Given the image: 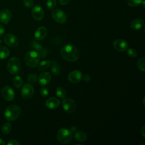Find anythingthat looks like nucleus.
Segmentation results:
<instances>
[{
	"label": "nucleus",
	"instance_id": "f257e3e1",
	"mask_svg": "<svg viewBox=\"0 0 145 145\" xmlns=\"http://www.w3.org/2000/svg\"><path fill=\"white\" fill-rule=\"evenodd\" d=\"M62 57L69 62H75L79 57V53L77 48L70 44L65 45L61 51Z\"/></svg>",
	"mask_w": 145,
	"mask_h": 145
},
{
	"label": "nucleus",
	"instance_id": "f03ea898",
	"mask_svg": "<svg viewBox=\"0 0 145 145\" xmlns=\"http://www.w3.org/2000/svg\"><path fill=\"white\" fill-rule=\"evenodd\" d=\"M40 56L39 52L35 50H29L25 55L24 61L27 65L30 67H35L39 63Z\"/></svg>",
	"mask_w": 145,
	"mask_h": 145
},
{
	"label": "nucleus",
	"instance_id": "7ed1b4c3",
	"mask_svg": "<svg viewBox=\"0 0 145 145\" xmlns=\"http://www.w3.org/2000/svg\"><path fill=\"white\" fill-rule=\"evenodd\" d=\"M21 113L20 108L16 105L8 106L5 112V116L7 120L11 121L19 118Z\"/></svg>",
	"mask_w": 145,
	"mask_h": 145
},
{
	"label": "nucleus",
	"instance_id": "20e7f679",
	"mask_svg": "<svg viewBox=\"0 0 145 145\" xmlns=\"http://www.w3.org/2000/svg\"><path fill=\"white\" fill-rule=\"evenodd\" d=\"M57 138L59 142L62 144L69 143L72 138V133L70 130L65 128H61L58 130Z\"/></svg>",
	"mask_w": 145,
	"mask_h": 145
},
{
	"label": "nucleus",
	"instance_id": "39448f33",
	"mask_svg": "<svg viewBox=\"0 0 145 145\" xmlns=\"http://www.w3.org/2000/svg\"><path fill=\"white\" fill-rule=\"evenodd\" d=\"M21 68V64L19 59L17 57H14L11 58L7 65V70L11 74H18Z\"/></svg>",
	"mask_w": 145,
	"mask_h": 145
},
{
	"label": "nucleus",
	"instance_id": "423d86ee",
	"mask_svg": "<svg viewBox=\"0 0 145 145\" xmlns=\"http://www.w3.org/2000/svg\"><path fill=\"white\" fill-rule=\"evenodd\" d=\"M62 107L67 113H73L76 108L75 101L70 98H64L62 102Z\"/></svg>",
	"mask_w": 145,
	"mask_h": 145
},
{
	"label": "nucleus",
	"instance_id": "0eeeda50",
	"mask_svg": "<svg viewBox=\"0 0 145 145\" xmlns=\"http://www.w3.org/2000/svg\"><path fill=\"white\" fill-rule=\"evenodd\" d=\"M52 15L53 19L57 23L63 24L66 22L67 16L66 14L61 10L56 8L53 10Z\"/></svg>",
	"mask_w": 145,
	"mask_h": 145
},
{
	"label": "nucleus",
	"instance_id": "6e6552de",
	"mask_svg": "<svg viewBox=\"0 0 145 145\" xmlns=\"http://www.w3.org/2000/svg\"><path fill=\"white\" fill-rule=\"evenodd\" d=\"M22 97L25 99H31L34 94V88L30 83H25L21 89Z\"/></svg>",
	"mask_w": 145,
	"mask_h": 145
},
{
	"label": "nucleus",
	"instance_id": "1a4fd4ad",
	"mask_svg": "<svg viewBox=\"0 0 145 145\" xmlns=\"http://www.w3.org/2000/svg\"><path fill=\"white\" fill-rule=\"evenodd\" d=\"M3 41L7 45L12 48L17 46L19 42L18 38L15 35L12 33L6 35L3 37Z\"/></svg>",
	"mask_w": 145,
	"mask_h": 145
},
{
	"label": "nucleus",
	"instance_id": "9d476101",
	"mask_svg": "<svg viewBox=\"0 0 145 145\" xmlns=\"http://www.w3.org/2000/svg\"><path fill=\"white\" fill-rule=\"evenodd\" d=\"M1 95L7 101H12L15 98V92L9 86H6L2 89Z\"/></svg>",
	"mask_w": 145,
	"mask_h": 145
},
{
	"label": "nucleus",
	"instance_id": "9b49d317",
	"mask_svg": "<svg viewBox=\"0 0 145 145\" xmlns=\"http://www.w3.org/2000/svg\"><path fill=\"white\" fill-rule=\"evenodd\" d=\"M31 13L33 18L36 20L40 21L44 18V11L40 6L36 5L33 6L32 8Z\"/></svg>",
	"mask_w": 145,
	"mask_h": 145
},
{
	"label": "nucleus",
	"instance_id": "f8f14e48",
	"mask_svg": "<svg viewBox=\"0 0 145 145\" xmlns=\"http://www.w3.org/2000/svg\"><path fill=\"white\" fill-rule=\"evenodd\" d=\"M83 78V74L81 71L75 70L71 71L68 75V80L73 83L79 82Z\"/></svg>",
	"mask_w": 145,
	"mask_h": 145
},
{
	"label": "nucleus",
	"instance_id": "ddd939ff",
	"mask_svg": "<svg viewBox=\"0 0 145 145\" xmlns=\"http://www.w3.org/2000/svg\"><path fill=\"white\" fill-rule=\"evenodd\" d=\"M12 12L8 8H4L0 11V22L3 24H7L11 20Z\"/></svg>",
	"mask_w": 145,
	"mask_h": 145
},
{
	"label": "nucleus",
	"instance_id": "4468645a",
	"mask_svg": "<svg viewBox=\"0 0 145 145\" xmlns=\"http://www.w3.org/2000/svg\"><path fill=\"white\" fill-rule=\"evenodd\" d=\"M113 47L116 50L118 51L123 52L127 49L128 43L123 39H118L114 41Z\"/></svg>",
	"mask_w": 145,
	"mask_h": 145
},
{
	"label": "nucleus",
	"instance_id": "2eb2a0df",
	"mask_svg": "<svg viewBox=\"0 0 145 145\" xmlns=\"http://www.w3.org/2000/svg\"><path fill=\"white\" fill-rule=\"evenodd\" d=\"M51 75L48 72H42L38 77V82L39 84L42 86H46L50 82Z\"/></svg>",
	"mask_w": 145,
	"mask_h": 145
},
{
	"label": "nucleus",
	"instance_id": "dca6fc26",
	"mask_svg": "<svg viewBox=\"0 0 145 145\" xmlns=\"http://www.w3.org/2000/svg\"><path fill=\"white\" fill-rule=\"evenodd\" d=\"M47 35V29L44 26L39 27L35 32V38L37 41L43 40Z\"/></svg>",
	"mask_w": 145,
	"mask_h": 145
},
{
	"label": "nucleus",
	"instance_id": "f3484780",
	"mask_svg": "<svg viewBox=\"0 0 145 145\" xmlns=\"http://www.w3.org/2000/svg\"><path fill=\"white\" fill-rule=\"evenodd\" d=\"M60 105L59 100L56 97H50L45 102L46 106L50 109H55Z\"/></svg>",
	"mask_w": 145,
	"mask_h": 145
},
{
	"label": "nucleus",
	"instance_id": "a211bd4d",
	"mask_svg": "<svg viewBox=\"0 0 145 145\" xmlns=\"http://www.w3.org/2000/svg\"><path fill=\"white\" fill-rule=\"evenodd\" d=\"M144 21L142 19H135L130 23V27L133 30H139L143 27Z\"/></svg>",
	"mask_w": 145,
	"mask_h": 145
},
{
	"label": "nucleus",
	"instance_id": "6ab92c4d",
	"mask_svg": "<svg viewBox=\"0 0 145 145\" xmlns=\"http://www.w3.org/2000/svg\"><path fill=\"white\" fill-rule=\"evenodd\" d=\"M51 71L53 75L57 76L61 73V66L57 61H53L52 65Z\"/></svg>",
	"mask_w": 145,
	"mask_h": 145
},
{
	"label": "nucleus",
	"instance_id": "aec40b11",
	"mask_svg": "<svg viewBox=\"0 0 145 145\" xmlns=\"http://www.w3.org/2000/svg\"><path fill=\"white\" fill-rule=\"evenodd\" d=\"M74 137L75 139L78 142H84L87 139V134L82 131L75 132Z\"/></svg>",
	"mask_w": 145,
	"mask_h": 145
},
{
	"label": "nucleus",
	"instance_id": "412c9836",
	"mask_svg": "<svg viewBox=\"0 0 145 145\" xmlns=\"http://www.w3.org/2000/svg\"><path fill=\"white\" fill-rule=\"evenodd\" d=\"M10 54L9 49L4 46H0V59L7 58Z\"/></svg>",
	"mask_w": 145,
	"mask_h": 145
},
{
	"label": "nucleus",
	"instance_id": "4be33fe9",
	"mask_svg": "<svg viewBox=\"0 0 145 145\" xmlns=\"http://www.w3.org/2000/svg\"><path fill=\"white\" fill-rule=\"evenodd\" d=\"M51 64V61L50 60H45L41 62L38 66V69L40 71H44L47 69Z\"/></svg>",
	"mask_w": 145,
	"mask_h": 145
},
{
	"label": "nucleus",
	"instance_id": "5701e85b",
	"mask_svg": "<svg viewBox=\"0 0 145 145\" xmlns=\"http://www.w3.org/2000/svg\"><path fill=\"white\" fill-rule=\"evenodd\" d=\"M12 84L16 88H19L22 86L23 80L19 76H15L12 79Z\"/></svg>",
	"mask_w": 145,
	"mask_h": 145
},
{
	"label": "nucleus",
	"instance_id": "b1692460",
	"mask_svg": "<svg viewBox=\"0 0 145 145\" xmlns=\"http://www.w3.org/2000/svg\"><path fill=\"white\" fill-rule=\"evenodd\" d=\"M11 130V125L10 122H6L5 123L1 128L2 132L4 134H8Z\"/></svg>",
	"mask_w": 145,
	"mask_h": 145
},
{
	"label": "nucleus",
	"instance_id": "393cba45",
	"mask_svg": "<svg viewBox=\"0 0 145 145\" xmlns=\"http://www.w3.org/2000/svg\"><path fill=\"white\" fill-rule=\"evenodd\" d=\"M56 95L60 99H64L66 96V91L61 87H58L56 89Z\"/></svg>",
	"mask_w": 145,
	"mask_h": 145
},
{
	"label": "nucleus",
	"instance_id": "a878e982",
	"mask_svg": "<svg viewBox=\"0 0 145 145\" xmlns=\"http://www.w3.org/2000/svg\"><path fill=\"white\" fill-rule=\"evenodd\" d=\"M137 66L140 70L143 72L145 71V58L144 57H142L138 60L137 62Z\"/></svg>",
	"mask_w": 145,
	"mask_h": 145
},
{
	"label": "nucleus",
	"instance_id": "bb28decb",
	"mask_svg": "<svg viewBox=\"0 0 145 145\" xmlns=\"http://www.w3.org/2000/svg\"><path fill=\"white\" fill-rule=\"evenodd\" d=\"M144 1L143 0H127V4L129 6L132 7H137L140 5L142 3H143Z\"/></svg>",
	"mask_w": 145,
	"mask_h": 145
},
{
	"label": "nucleus",
	"instance_id": "cd10ccee",
	"mask_svg": "<svg viewBox=\"0 0 145 145\" xmlns=\"http://www.w3.org/2000/svg\"><path fill=\"white\" fill-rule=\"evenodd\" d=\"M31 45H32V48L35 50V51L37 52H40L43 49L42 46L40 44H39V42H37L35 41H33L32 42Z\"/></svg>",
	"mask_w": 145,
	"mask_h": 145
},
{
	"label": "nucleus",
	"instance_id": "c85d7f7f",
	"mask_svg": "<svg viewBox=\"0 0 145 145\" xmlns=\"http://www.w3.org/2000/svg\"><path fill=\"white\" fill-rule=\"evenodd\" d=\"M46 5L49 10H53L56 6L57 1L56 0H47Z\"/></svg>",
	"mask_w": 145,
	"mask_h": 145
},
{
	"label": "nucleus",
	"instance_id": "c756f323",
	"mask_svg": "<svg viewBox=\"0 0 145 145\" xmlns=\"http://www.w3.org/2000/svg\"><path fill=\"white\" fill-rule=\"evenodd\" d=\"M37 79V75L36 74H32L28 76L27 79L30 83H35L36 82Z\"/></svg>",
	"mask_w": 145,
	"mask_h": 145
},
{
	"label": "nucleus",
	"instance_id": "7c9ffc66",
	"mask_svg": "<svg viewBox=\"0 0 145 145\" xmlns=\"http://www.w3.org/2000/svg\"><path fill=\"white\" fill-rule=\"evenodd\" d=\"M23 3L24 6L27 8H31L33 6V2L32 0H23Z\"/></svg>",
	"mask_w": 145,
	"mask_h": 145
},
{
	"label": "nucleus",
	"instance_id": "2f4dec72",
	"mask_svg": "<svg viewBox=\"0 0 145 145\" xmlns=\"http://www.w3.org/2000/svg\"><path fill=\"white\" fill-rule=\"evenodd\" d=\"M127 54L131 57H135L137 55V51L133 48H129L127 50Z\"/></svg>",
	"mask_w": 145,
	"mask_h": 145
},
{
	"label": "nucleus",
	"instance_id": "473e14b6",
	"mask_svg": "<svg viewBox=\"0 0 145 145\" xmlns=\"http://www.w3.org/2000/svg\"><path fill=\"white\" fill-rule=\"evenodd\" d=\"M40 94L42 97H46L49 94V91L45 87H43L40 89Z\"/></svg>",
	"mask_w": 145,
	"mask_h": 145
},
{
	"label": "nucleus",
	"instance_id": "72a5a7b5",
	"mask_svg": "<svg viewBox=\"0 0 145 145\" xmlns=\"http://www.w3.org/2000/svg\"><path fill=\"white\" fill-rule=\"evenodd\" d=\"M8 145H20V143L15 139H13V140H10L8 143H7Z\"/></svg>",
	"mask_w": 145,
	"mask_h": 145
},
{
	"label": "nucleus",
	"instance_id": "f704fd0d",
	"mask_svg": "<svg viewBox=\"0 0 145 145\" xmlns=\"http://www.w3.org/2000/svg\"><path fill=\"white\" fill-rule=\"evenodd\" d=\"M40 57L44 58H45L46 56V54L48 53V50L46 49H42L41 52H40Z\"/></svg>",
	"mask_w": 145,
	"mask_h": 145
},
{
	"label": "nucleus",
	"instance_id": "c9c22d12",
	"mask_svg": "<svg viewBox=\"0 0 145 145\" xmlns=\"http://www.w3.org/2000/svg\"><path fill=\"white\" fill-rule=\"evenodd\" d=\"M82 79H83V80H84L85 82H88L91 80V76L89 75L88 74H86L84 75H83V78Z\"/></svg>",
	"mask_w": 145,
	"mask_h": 145
},
{
	"label": "nucleus",
	"instance_id": "e433bc0d",
	"mask_svg": "<svg viewBox=\"0 0 145 145\" xmlns=\"http://www.w3.org/2000/svg\"><path fill=\"white\" fill-rule=\"evenodd\" d=\"M5 27L1 24H0V36H2L5 33Z\"/></svg>",
	"mask_w": 145,
	"mask_h": 145
},
{
	"label": "nucleus",
	"instance_id": "4c0bfd02",
	"mask_svg": "<svg viewBox=\"0 0 145 145\" xmlns=\"http://www.w3.org/2000/svg\"><path fill=\"white\" fill-rule=\"evenodd\" d=\"M58 1L61 5H67V3H69L70 0H58Z\"/></svg>",
	"mask_w": 145,
	"mask_h": 145
},
{
	"label": "nucleus",
	"instance_id": "58836bf2",
	"mask_svg": "<svg viewBox=\"0 0 145 145\" xmlns=\"http://www.w3.org/2000/svg\"><path fill=\"white\" fill-rule=\"evenodd\" d=\"M76 130H77V129H76V127H75V126H72L71 127V129L70 130V131H71V132L72 133V134H74V133H75L76 131Z\"/></svg>",
	"mask_w": 145,
	"mask_h": 145
},
{
	"label": "nucleus",
	"instance_id": "ea45409f",
	"mask_svg": "<svg viewBox=\"0 0 145 145\" xmlns=\"http://www.w3.org/2000/svg\"><path fill=\"white\" fill-rule=\"evenodd\" d=\"M144 126L142 127V129L141 133H142V135L143 136V137H145V136H144Z\"/></svg>",
	"mask_w": 145,
	"mask_h": 145
},
{
	"label": "nucleus",
	"instance_id": "a19ab883",
	"mask_svg": "<svg viewBox=\"0 0 145 145\" xmlns=\"http://www.w3.org/2000/svg\"><path fill=\"white\" fill-rule=\"evenodd\" d=\"M5 143L3 141V140L0 138V145H5Z\"/></svg>",
	"mask_w": 145,
	"mask_h": 145
},
{
	"label": "nucleus",
	"instance_id": "79ce46f5",
	"mask_svg": "<svg viewBox=\"0 0 145 145\" xmlns=\"http://www.w3.org/2000/svg\"><path fill=\"white\" fill-rule=\"evenodd\" d=\"M2 42V40L0 39V44H1Z\"/></svg>",
	"mask_w": 145,
	"mask_h": 145
}]
</instances>
